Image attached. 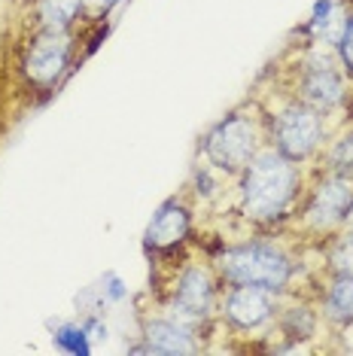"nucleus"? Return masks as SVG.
Returning a JSON list of instances; mask_svg holds the SVG:
<instances>
[{
	"label": "nucleus",
	"instance_id": "nucleus-14",
	"mask_svg": "<svg viewBox=\"0 0 353 356\" xmlns=\"http://www.w3.org/2000/svg\"><path fill=\"white\" fill-rule=\"evenodd\" d=\"M323 311H326L329 320L353 326V277H347V274H335L332 286L326 289Z\"/></svg>",
	"mask_w": 353,
	"mask_h": 356
},
{
	"label": "nucleus",
	"instance_id": "nucleus-23",
	"mask_svg": "<svg viewBox=\"0 0 353 356\" xmlns=\"http://www.w3.org/2000/svg\"><path fill=\"white\" fill-rule=\"evenodd\" d=\"M25 3H37V0H25Z\"/></svg>",
	"mask_w": 353,
	"mask_h": 356
},
{
	"label": "nucleus",
	"instance_id": "nucleus-6",
	"mask_svg": "<svg viewBox=\"0 0 353 356\" xmlns=\"http://www.w3.org/2000/svg\"><path fill=\"white\" fill-rule=\"evenodd\" d=\"M350 216H353V174L332 171L314 186L308 204H304V220H308L311 229L329 232L338 229L341 222H347Z\"/></svg>",
	"mask_w": 353,
	"mask_h": 356
},
{
	"label": "nucleus",
	"instance_id": "nucleus-12",
	"mask_svg": "<svg viewBox=\"0 0 353 356\" xmlns=\"http://www.w3.org/2000/svg\"><path fill=\"white\" fill-rule=\"evenodd\" d=\"M344 22H347V6H344L341 0H317L304 31H308L314 40H320V43L338 46Z\"/></svg>",
	"mask_w": 353,
	"mask_h": 356
},
{
	"label": "nucleus",
	"instance_id": "nucleus-17",
	"mask_svg": "<svg viewBox=\"0 0 353 356\" xmlns=\"http://www.w3.org/2000/svg\"><path fill=\"white\" fill-rule=\"evenodd\" d=\"M329 265H332L335 274H347V277H353V232L335 238L332 250H329Z\"/></svg>",
	"mask_w": 353,
	"mask_h": 356
},
{
	"label": "nucleus",
	"instance_id": "nucleus-2",
	"mask_svg": "<svg viewBox=\"0 0 353 356\" xmlns=\"http://www.w3.org/2000/svg\"><path fill=\"white\" fill-rule=\"evenodd\" d=\"M216 268L231 286H262L274 296L290 286L295 274L293 259L268 241H244L226 247L216 259Z\"/></svg>",
	"mask_w": 353,
	"mask_h": 356
},
{
	"label": "nucleus",
	"instance_id": "nucleus-4",
	"mask_svg": "<svg viewBox=\"0 0 353 356\" xmlns=\"http://www.w3.org/2000/svg\"><path fill=\"white\" fill-rule=\"evenodd\" d=\"M74 61V37L70 31H43L37 28L31 34L25 55H22V74L40 92H52L67 74Z\"/></svg>",
	"mask_w": 353,
	"mask_h": 356
},
{
	"label": "nucleus",
	"instance_id": "nucleus-15",
	"mask_svg": "<svg viewBox=\"0 0 353 356\" xmlns=\"http://www.w3.org/2000/svg\"><path fill=\"white\" fill-rule=\"evenodd\" d=\"M52 341L64 353H74V356H88L92 353V341H88V332H85L83 323H61V326L55 329Z\"/></svg>",
	"mask_w": 353,
	"mask_h": 356
},
{
	"label": "nucleus",
	"instance_id": "nucleus-11",
	"mask_svg": "<svg viewBox=\"0 0 353 356\" xmlns=\"http://www.w3.org/2000/svg\"><path fill=\"white\" fill-rule=\"evenodd\" d=\"M202 344L195 341V329L180 323L176 317L147 320L143 326V344L131 347V353H158V356H176V353H198Z\"/></svg>",
	"mask_w": 353,
	"mask_h": 356
},
{
	"label": "nucleus",
	"instance_id": "nucleus-1",
	"mask_svg": "<svg viewBox=\"0 0 353 356\" xmlns=\"http://www.w3.org/2000/svg\"><path fill=\"white\" fill-rule=\"evenodd\" d=\"M302 174L284 152L259 149L250 165L240 171V213L256 225L284 220L293 201L299 198Z\"/></svg>",
	"mask_w": 353,
	"mask_h": 356
},
{
	"label": "nucleus",
	"instance_id": "nucleus-10",
	"mask_svg": "<svg viewBox=\"0 0 353 356\" xmlns=\"http://www.w3.org/2000/svg\"><path fill=\"white\" fill-rule=\"evenodd\" d=\"M274 311H277L274 293H268L262 286H231L226 302H222L226 320L235 329H244V332L271 323L274 320Z\"/></svg>",
	"mask_w": 353,
	"mask_h": 356
},
{
	"label": "nucleus",
	"instance_id": "nucleus-18",
	"mask_svg": "<svg viewBox=\"0 0 353 356\" xmlns=\"http://www.w3.org/2000/svg\"><path fill=\"white\" fill-rule=\"evenodd\" d=\"M329 168L341 174H353V131L344 134L338 143L329 152Z\"/></svg>",
	"mask_w": 353,
	"mask_h": 356
},
{
	"label": "nucleus",
	"instance_id": "nucleus-8",
	"mask_svg": "<svg viewBox=\"0 0 353 356\" xmlns=\"http://www.w3.org/2000/svg\"><path fill=\"white\" fill-rule=\"evenodd\" d=\"M299 95L304 104H311L320 113H332L338 110L344 98H347V83H344V74L335 61L329 58H308L302 64V76H299Z\"/></svg>",
	"mask_w": 353,
	"mask_h": 356
},
{
	"label": "nucleus",
	"instance_id": "nucleus-5",
	"mask_svg": "<svg viewBox=\"0 0 353 356\" xmlns=\"http://www.w3.org/2000/svg\"><path fill=\"white\" fill-rule=\"evenodd\" d=\"M323 113L304 101H293L271 122V143H274L277 152H284L286 159H293L299 165V161L311 159L317 152V147L323 143Z\"/></svg>",
	"mask_w": 353,
	"mask_h": 356
},
{
	"label": "nucleus",
	"instance_id": "nucleus-9",
	"mask_svg": "<svg viewBox=\"0 0 353 356\" xmlns=\"http://www.w3.org/2000/svg\"><path fill=\"white\" fill-rule=\"evenodd\" d=\"M192 232V210L183 198H167L156 207L152 220L143 232V247L152 253H167V250L180 247Z\"/></svg>",
	"mask_w": 353,
	"mask_h": 356
},
{
	"label": "nucleus",
	"instance_id": "nucleus-13",
	"mask_svg": "<svg viewBox=\"0 0 353 356\" xmlns=\"http://www.w3.org/2000/svg\"><path fill=\"white\" fill-rule=\"evenodd\" d=\"M31 6H34L37 28L43 31H70L85 13V0H37Z\"/></svg>",
	"mask_w": 353,
	"mask_h": 356
},
{
	"label": "nucleus",
	"instance_id": "nucleus-22",
	"mask_svg": "<svg viewBox=\"0 0 353 356\" xmlns=\"http://www.w3.org/2000/svg\"><path fill=\"white\" fill-rule=\"evenodd\" d=\"M122 3H128V0H85V10H95L101 19H107V15L113 13L116 6H122Z\"/></svg>",
	"mask_w": 353,
	"mask_h": 356
},
{
	"label": "nucleus",
	"instance_id": "nucleus-19",
	"mask_svg": "<svg viewBox=\"0 0 353 356\" xmlns=\"http://www.w3.org/2000/svg\"><path fill=\"white\" fill-rule=\"evenodd\" d=\"M338 61L341 67L353 74V13H347V22H344V31H341V40H338Z\"/></svg>",
	"mask_w": 353,
	"mask_h": 356
},
{
	"label": "nucleus",
	"instance_id": "nucleus-16",
	"mask_svg": "<svg viewBox=\"0 0 353 356\" xmlns=\"http://www.w3.org/2000/svg\"><path fill=\"white\" fill-rule=\"evenodd\" d=\"M280 329H284L286 338H311L317 332V314L311 311V307H290V311L284 314V320H280Z\"/></svg>",
	"mask_w": 353,
	"mask_h": 356
},
{
	"label": "nucleus",
	"instance_id": "nucleus-3",
	"mask_svg": "<svg viewBox=\"0 0 353 356\" xmlns=\"http://www.w3.org/2000/svg\"><path fill=\"white\" fill-rule=\"evenodd\" d=\"M262 149V134L250 113H229L216 122L202 140V152L207 165L222 174H240Z\"/></svg>",
	"mask_w": 353,
	"mask_h": 356
},
{
	"label": "nucleus",
	"instance_id": "nucleus-21",
	"mask_svg": "<svg viewBox=\"0 0 353 356\" xmlns=\"http://www.w3.org/2000/svg\"><path fill=\"white\" fill-rule=\"evenodd\" d=\"M125 296H128V289H125L122 277L113 274V271L104 274V298H107V302H122Z\"/></svg>",
	"mask_w": 353,
	"mask_h": 356
},
{
	"label": "nucleus",
	"instance_id": "nucleus-20",
	"mask_svg": "<svg viewBox=\"0 0 353 356\" xmlns=\"http://www.w3.org/2000/svg\"><path fill=\"white\" fill-rule=\"evenodd\" d=\"M192 186H195V195L198 198H213L216 195V177H213V168H195L192 174Z\"/></svg>",
	"mask_w": 353,
	"mask_h": 356
},
{
	"label": "nucleus",
	"instance_id": "nucleus-7",
	"mask_svg": "<svg viewBox=\"0 0 353 356\" xmlns=\"http://www.w3.org/2000/svg\"><path fill=\"white\" fill-rule=\"evenodd\" d=\"M213 307H216V280L211 268H204V265L183 268L174 283V298H171L174 317L195 329L211 320Z\"/></svg>",
	"mask_w": 353,
	"mask_h": 356
}]
</instances>
